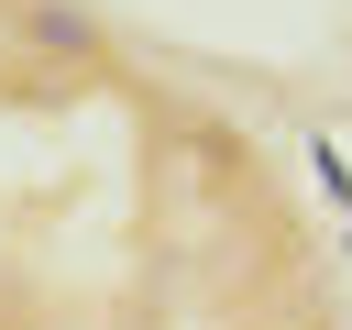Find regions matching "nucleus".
<instances>
[{"label": "nucleus", "instance_id": "f257e3e1", "mask_svg": "<svg viewBox=\"0 0 352 330\" xmlns=\"http://www.w3.org/2000/svg\"><path fill=\"white\" fill-rule=\"evenodd\" d=\"M11 44L55 55V66H110V33H99L77 0H11Z\"/></svg>", "mask_w": 352, "mask_h": 330}]
</instances>
